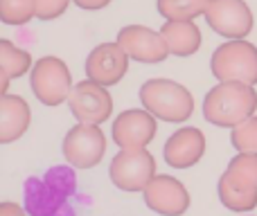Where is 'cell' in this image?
Masks as SVG:
<instances>
[{"instance_id":"6da1fadb","label":"cell","mask_w":257,"mask_h":216,"mask_svg":"<svg viewBox=\"0 0 257 216\" xmlns=\"http://www.w3.org/2000/svg\"><path fill=\"white\" fill-rule=\"evenodd\" d=\"M257 110L253 86L239 81H219L203 99V117L219 128H235Z\"/></svg>"},{"instance_id":"7a4b0ae2","label":"cell","mask_w":257,"mask_h":216,"mask_svg":"<svg viewBox=\"0 0 257 216\" xmlns=\"http://www.w3.org/2000/svg\"><path fill=\"white\" fill-rule=\"evenodd\" d=\"M142 108L156 119L169 124H181L194 113V97L183 84L174 79H149L140 88Z\"/></svg>"},{"instance_id":"3957f363","label":"cell","mask_w":257,"mask_h":216,"mask_svg":"<svg viewBox=\"0 0 257 216\" xmlns=\"http://www.w3.org/2000/svg\"><path fill=\"white\" fill-rule=\"evenodd\" d=\"M210 70L217 81H239V84H257V48L241 41H226L212 52Z\"/></svg>"},{"instance_id":"277c9868","label":"cell","mask_w":257,"mask_h":216,"mask_svg":"<svg viewBox=\"0 0 257 216\" xmlns=\"http://www.w3.org/2000/svg\"><path fill=\"white\" fill-rule=\"evenodd\" d=\"M30 86L34 90L36 99L45 106H61L63 102H68L72 88H75L66 61L52 57V54L36 59L34 68L30 72Z\"/></svg>"},{"instance_id":"5b68a950","label":"cell","mask_w":257,"mask_h":216,"mask_svg":"<svg viewBox=\"0 0 257 216\" xmlns=\"http://www.w3.org/2000/svg\"><path fill=\"white\" fill-rule=\"evenodd\" d=\"M106 153V135L97 124H75L63 137V155L77 169H93Z\"/></svg>"},{"instance_id":"8992f818","label":"cell","mask_w":257,"mask_h":216,"mask_svg":"<svg viewBox=\"0 0 257 216\" xmlns=\"http://www.w3.org/2000/svg\"><path fill=\"white\" fill-rule=\"evenodd\" d=\"M111 182L122 191H145L156 178V160L149 151H120L108 167Z\"/></svg>"},{"instance_id":"52a82bcc","label":"cell","mask_w":257,"mask_h":216,"mask_svg":"<svg viewBox=\"0 0 257 216\" xmlns=\"http://www.w3.org/2000/svg\"><path fill=\"white\" fill-rule=\"evenodd\" d=\"M210 30L230 41H241L253 32L255 18L244 0H212L205 12Z\"/></svg>"},{"instance_id":"ba28073f","label":"cell","mask_w":257,"mask_h":216,"mask_svg":"<svg viewBox=\"0 0 257 216\" xmlns=\"http://www.w3.org/2000/svg\"><path fill=\"white\" fill-rule=\"evenodd\" d=\"M70 113L75 115L77 122L81 124H102L111 117L113 113V97L108 88L95 84L90 79H84L75 84L70 97H68Z\"/></svg>"},{"instance_id":"9c48e42d","label":"cell","mask_w":257,"mask_h":216,"mask_svg":"<svg viewBox=\"0 0 257 216\" xmlns=\"http://www.w3.org/2000/svg\"><path fill=\"white\" fill-rule=\"evenodd\" d=\"M156 117L145 108H126L113 122V142L120 151H145L156 137Z\"/></svg>"},{"instance_id":"30bf717a","label":"cell","mask_w":257,"mask_h":216,"mask_svg":"<svg viewBox=\"0 0 257 216\" xmlns=\"http://www.w3.org/2000/svg\"><path fill=\"white\" fill-rule=\"evenodd\" d=\"M128 54L115 43H99L97 48L90 50L88 59H86V75L90 81L104 86H115L124 79L128 72Z\"/></svg>"},{"instance_id":"8fae6325","label":"cell","mask_w":257,"mask_h":216,"mask_svg":"<svg viewBox=\"0 0 257 216\" xmlns=\"http://www.w3.org/2000/svg\"><path fill=\"white\" fill-rule=\"evenodd\" d=\"M117 45L128 59L140 63H160L169 57V48L163 34L145 25H126L117 32Z\"/></svg>"},{"instance_id":"7c38bea8","label":"cell","mask_w":257,"mask_h":216,"mask_svg":"<svg viewBox=\"0 0 257 216\" xmlns=\"http://www.w3.org/2000/svg\"><path fill=\"white\" fill-rule=\"evenodd\" d=\"M145 205L151 212L160 216H181L190 207V194H187L185 185L174 176H158L147 185V189L142 191Z\"/></svg>"},{"instance_id":"4fadbf2b","label":"cell","mask_w":257,"mask_h":216,"mask_svg":"<svg viewBox=\"0 0 257 216\" xmlns=\"http://www.w3.org/2000/svg\"><path fill=\"white\" fill-rule=\"evenodd\" d=\"M205 153V135L196 126H183L169 135L165 142L163 158L174 169H190L199 164Z\"/></svg>"},{"instance_id":"5bb4252c","label":"cell","mask_w":257,"mask_h":216,"mask_svg":"<svg viewBox=\"0 0 257 216\" xmlns=\"http://www.w3.org/2000/svg\"><path fill=\"white\" fill-rule=\"evenodd\" d=\"M30 104L21 95H3L0 97V144H12L18 137H23L30 128Z\"/></svg>"},{"instance_id":"9a60e30c","label":"cell","mask_w":257,"mask_h":216,"mask_svg":"<svg viewBox=\"0 0 257 216\" xmlns=\"http://www.w3.org/2000/svg\"><path fill=\"white\" fill-rule=\"evenodd\" d=\"M160 34L167 43L169 54L181 59L196 54L201 48V41H203L199 25L194 21H167L160 27Z\"/></svg>"},{"instance_id":"2e32d148","label":"cell","mask_w":257,"mask_h":216,"mask_svg":"<svg viewBox=\"0 0 257 216\" xmlns=\"http://www.w3.org/2000/svg\"><path fill=\"white\" fill-rule=\"evenodd\" d=\"M221 176L244 191H257V153H237Z\"/></svg>"},{"instance_id":"e0dca14e","label":"cell","mask_w":257,"mask_h":216,"mask_svg":"<svg viewBox=\"0 0 257 216\" xmlns=\"http://www.w3.org/2000/svg\"><path fill=\"white\" fill-rule=\"evenodd\" d=\"M32 68H34V63H32V57L27 50L18 48V45H14L12 41H7V39L0 41V70H3L5 75L16 79V77H23V75H27V72H32Z\"/></svg>"},{"instance_id":"ac0fdd59","label":"cell","mask_w":257,"mask_h":216,"mask_svg":"<svg viewBox=\"0 0 257 216\" xmlns=\"http://www.w3.org/2000/svg\"><path fill=\"white\" fill-rule=\"evenodd\" d=\"M212 0H158L156 7L165 21H194L208 12Z\"/></svg>"},{"instance_id":"d6986e66","label":"cell","mask_w":257,"mask_h":216,"mask_svg":"<svg viewBox=\"0 0 257 216\" xmlns=\"http://www.w3.org/2000/svg\"><path fill=\"white\" fill-rule=\"evenodd\" d=\"M219 200L226 209L232 212H250L257 207V191H244L239 187H235L226 176L219 178Z\"/></svg>"},{"instance_id":"ffe728a7","label":"cell","mask_w":257,"mask_h":216,"mask_svg":"<svg viewBox=\"0 0 257 216\" xmlns=\"http://www.w3.org/2000/svg\"><path fill=\"white\" fill-rule=\"evenodd\" d=\"M36 18L34 0H0V21L5 25H25Z\"/></svg>"},{"instance_id":"44dd1931","label":"cell","mask_w":257,"mask_h":216,"mask_svg":"<svg viewBox=\"0 0 257 216\" xmlns=\"http://www.w3.org/2000/svg\"><path fill=\"white\" fill-rule=\"evenodd\" d=\"M230 142L239 153H257V115L232 128Z\"/></svg>"},{"instance_id":"7402d4cb","label":"cell","mask_w":257,"mask_h":216,"mask_svg":"<svg viewBox=\"0 0 257 216\" xmlns=\"http://www.w3.org/2000/svg\"><path fill=\"white\" fill-rule=\"evenodd\" d=\"M72 0H34L36 7V21H54L63 16Z\"/></svg>"},{"instance_id":"603a6c76","label":"cell","mask_w":257,"mask_h":216,"mask_svg":"<svg viewBox=\"0 0 257 216\" xmlns=\"http://www.w3.org/2000/svg\"><path fill=\"white\" fill-rule=\"evenodd\" d=\"M77 7L88 9V12H97V9H104L111 5V0H72Z\"/></svg>"},{"instance_id":"cb8c5ba5","label":"cell","mask_w":257,"mask_h":216,"mask_svg":"<svg viewBox=\"0 0 257 216\" xmlns=\"http://www.w3.org/2000/svg\"><path fill=\"white\" fill-rule=\"evenodd\" d=\"M0 216H25V212H23V207L18 203L5 200V203H0Z\"/></svg>"},{"instance_id":"d4e9b609","label":"cell","mask_w":257,"mask_h":216,"mask_svg":"<svg viewBox=\"0 0 257 216\" xmlns=\"http://www.w3.org/2000/svg\"><path fill=\"white\" fill-rule=\"evenodd\" d=\"M9 81H12V77L5 75V72L0 70V97H3V95H9L7 93V90H9Z\"/></svg>"}]
</instances>
